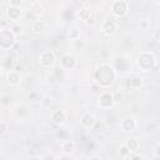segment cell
<instances>
[{
	"instance_id": "cell-3",
	"label": "cell",
	"mask_w": 160,
	"mask_h": 160,
	"mask_svg": "<svg viewBox=\"0 0 160 160\" xmlns=\"http://www.w3.org/2000/svg\"><path fill=\"white\" fill-rule=\"evenodd\" d=\"M155 65V58L151 52H141L138 56V66L142 71H150Z\"/></svg>"
},
{
	"instance_id": "cell-8",
	"label": "cell",
	"mask_w": 160,
	"mask_h": 160,
	"mask_svg": "<svg viewBox=\"0 0 160 160\" xmlns=\"http://www.w3.org/2000/svg\"><path fill=\"white\" fill-rule=\"evenodd\" d=\"M6 80H8V84L12 86H18L21 84V75L16 70H9L6 75Z\"/></svg>"
},
{
	"instance_id": "cell-2",
	"label": "cell",
	"mask_w": 160,
	"mask_h": 160,
	"mask_svg": "<svg viewBox=\"0 0 160 160\" xmlns=\"http://www.w3.org/2000/svg\"><path fill=\"white\" fill-rule=\"evenodd\" d=\"M16 35L11 29H2L0 31V48L1 50H8L10 49L14 42H15Z\"/></svg>"
},
{
	"instance_id": "cell-19",
	"label": "cell",
	"mask_w": 160,
	"mask_h": 160,
	"mask_svg": "<svg viewBox=\"0 0 160 160\" xmlns=\"http://www.w3.org/2000/svg\"><path fill=\"white\" fill-rule=\"evenodd\" d=\"M141 85H142V81H141L140 78H132V79L130 80V86H131V88H139V86H141Z\"/></svg>"
},
{
	"instance_id": "cell-25",
	"label": "cell",
	"mask_w": 160,
	"mask_h": 160,
	"mask_svg": "<svg viewBox=\"0 0 160 160\" xmlns=\"http://www.w3.org/2000/svg\"><path fill=\"white\" fill-rule=\"evenodd\" d=\"M142 29H144V30L146 29V24H145V21H142Z\"/></svg>"
},
{
	"instance_id": "cell-14",
	"label": "cell",
	"mask_w": 160,
	"mask_h": 160,
	"mask_svg": "<svg viewBox=\"0 0 160 160\" xmlns=\"http://www.w3.org/2000/svg\"><path fill=\"white\" fill-rule=\"evenodd\" d=\"M61 149L64 152H68V154H71L74 150H75V142L71 141V140H66L62 142L61 145Z\"/></svg>"
},
{
	"instance_id": "cell-22",
	"label": "cell",
	"mask_w": 160,
	"mask_h": 160,
	"mask_svg": "<svg viewBox=\"0 0 160 160\" xmlns=\"http://www.w3.org/2000/svg\"><path fill=\"white\" fill-rule=\"evenodd\" d=\"M154 38H155V40L160 41V29L155 30V32H154Z\"/></svg>"
},
{
	"instance_id": "cell-11",
	"label": "cell",
	"mask_w": 160,
	"mask_h": 160,
	"mask_svg": "<svg viewBox=\"0 0 160 160\" xmlns=\"http://www.w3.org/2000/svg\"><path fill=\"white\" fill-rule=\"evenodd\" d=\"M120 128L124 131H134V129L136 128V121L132 118H125V119L121 120Z\"/></svg>"
},
{
	"instance_id": "cell-12",
	"label": "cell",
	"mask_w": 160,
	"mask_h": 160,
	"mask_svg": "<svg viewBox=\"0 0 160 160\" xmlns=\"http://www.w3.org/2000/svg\"><path fill=\"white\" fill-rule=\"evenodd\" d=\"M51 120H52L54 122L61 125V124L65 122V120H66V115H65V112H64L62 110L56 109V110H54V111L51 112Z\"/></svg>"
},
{
	"instance_id": "cell-6",
	"label": "cell",
	"mask_w": 160,
	"mask_h": 160,
	"mask_svg": "<svg viewBox=\"0 0 160 160\" xmlns=\"http://www.w3.org/2000/svg\"><path fill=\"white\" fill-rule=\"evenodd\" d=\"M115 104V99H114V95L109 94V92H104L100 95L99 98V105L104 109H109L111 108L112 105Z\"/></svg>"
},
{
	"instance_id": "cell-7",
	"label": "cell",
	"mask_w": 160,
	"mask_h": 160,
	"mask_svg": "<svg viewBox=\"0 0 160 160\" xmlns=\"http://www.w3.org/2000/svg\"><path fill=\"white\" fill-rule=\"evenodd\" d=\"M60 64H61V68L65 69V70H71L75 68L76 65V59L71 55V54H65L61 60H60Z\"/></svg>"
},
{
	"instance_id": "cell-20",
	"label": "cell",
	"mask_w": 160,
	"mask_h": 160,
	"mask_svg": "<svg viewBox=\"0 0 160 160\" xmlns=\"http://www.w3.org/2000/svg\"><path fill=\"white\" fill-rule=\"evenodd\" d=\"M69 36H70L71 39H78V38L80 36V32L76 31V30H72L71 32H69Z\"/></svg>"
},
{
	"instance_id": "cell-13",
	"label": "cell",
	"mask_w": 160,
	"mask_h": 160,
	"mask_svg": "<svg viewBox=\"0 0 160 160\" xmlns=\"http://www.w3.org/2000/svg\"><path fill=\"white\" fill-rule=\"evenodd\" d=\"M101 30H102L105 34L111 35V34H114L115 30H116V22L112 21V20H105V21L102 22V25H101Z\"/></svg>"
},
{
	"instance_id": "cell-10",
	"label": "cell",
	"mask_w": 160,
	"mask_h": 160,
	"mask_svg": "<svg viewBox=\"0 0 160 160\" xmlns=\"http://www.w3.org/2000/svg\"><path fill=\"white\" fill-rule=\"evenodd\" d=\"M80 124H81V126L85 128V129L92 128L94 124H95V118H94V115H91V114H89V112H85V114L81 116V119H80Z\"/></svg>"
},
{
	"instance_id": "cell-1",
	"label": "cell",
	"mask_w": 160,
	"mask_h": 160,
	"mask_svg": "<svg viewBox=\"0 0 160 160\" xmlns=\"http://www.w3.org/2000/svg\"><path fill=\"white\" fill-rule=\"evenodd\" d=\"M94 78H95V81L100 86H109L114 82L116 78V72L114 68L110 66L109 64H101L96 68L94 72Z\"/></svg>"
},
{
	"instance_id": "cell-18",
	"label": "cell",
	"mask_w": 160,
	"mask_h": 160,
	"mask_svg": "<svg viewBox=\"0 0 160 160\" xmlns=\"http://www.w3.org/2000/svg\"><path fill=\"white\" fill-rule=\"evenodd\" d=\"M40 104H41V106H44V108H49V106L52 104V99H51V96H49V95H44V96L41 98V100H40Z\"/></svg>"
},
{
	"instance_id": "cell-4",
	"label": "cell",
	"mask_w": 160,
	"mask_h": 160,
	"mask_svg": "<svg viewBox=\"0 0 160 160\" xmlns=\"http://www.w3.org/2000/svg\"><path fill=\"white\" fill-rule=\"evenodd\" d=\"M128 9H129L128 2L124 1V0H116V1L112 2V6H111L112 14H114L115 16H118V18L125 16V15L128 14Z\"/></svg>"
},
{
	"instance_id": "cell-5",
	"label": "cell",
	"mask_w": 160,
	"mask_h": 160,
	"mask_svg": "<svg viewBox=\"0 0 160 160\" xmlns=\"http://www.w3.org/2000/svg\"><path fill=\"white\" fill-rule=\"evenodd\" d=\"M39 62H40V65H42L45 68L52 66L54 62H55V55H54V52L50 51V50H46V51L41 52V55L39 56Z\"/></svg>"
},
{
	"instance_id": "cell-23",
	"label": "cell",
	"mask_w": 160,
	"mask_h": 160,
	"mask_svg": "<svg viewBox=\"0 0 160 160\" xmlns=\"http://www.w3.org/2000/svg\"><path fill=\"white\" fill-rule=\"evenodd\" d=\"M154 152H155V156H156V158H160V144H159V145H156V148H155Z\"/></svg>"
},
{
	"instance_id": "cell-9",
	"label": "cell",
	"mask_w": 160,
	"mask_h": 160,
	"mask_svg": "<svg viewBox=\"0 0 160 160\" xmlns=\"http://www.w3.org/2000/svg\"><path fill=\"white\" fill-rule=\"evenodd\" d=\"M6 15L10 20L12 21H18L21 18V10L19 9V6H11L9 5V8L6 9Z\"/></svg>"
},
{
	"instance_id": "cell-16",
	"label": "cell",
	"mask_w": 160,
	"mask_h": 160,
	"mask_svg": "<svg viewBox=\"0 0 160 160\" xmlns=\"http://www.w3.org/2000/svg\"><path fill=\"white\" fill-rule=\"evenodd\" d=\"M79 18H80V20H82L84 22H88V21H90V19H91V11H90L89 9H81V10L79 11Z\"/></svg>"
},
{
	"instance_id": "cell-24",
	"label": "cell",
	"mask_w": 160,
	"mask_h": 160,
	"mask_svg": "<svg viewBox=\"0 0 160 160\" xmlns=\"http://www.w3.org/2000/svg\"><path fill=\"white\" fill-rule=\"evenodd\" d=\"M10 29H11V30L14 31V34H15V35H18V32H19V29H20V28H18L16 25H12V26H11Z\"/></svg>"
},
{
	"instance_id": "cell-26",
	"label": "cell",
	"mask_w": 160,
	"mask_h": 160,
	"mask_svg": "<svg viewBox=\"0 0 160 160\" xmlns=\"http://www.w3.org/2000/svg\"><path fill=\"white\" fill-rule=\"evenodd\" d=\"M155 1H156V2H159V4H160V0H155Z\"/></svg>"
},
{
	"instance_id": "cell-17",
	"label": "cell",
	"mask_w": 160,
	"mask_h": 160,
	"mask_svg": "<svg viewBox=\"0 0 160 160\" xmlns=\"http://www.w3.org/2000/svg\"><path fill=\"white\" fill-rule=\"evenodd\" d=\"M45 29V22L42 20H36L34 24H32V30L35 32H41L42 30Z\"/></svg>"
},
{
	"instance_id": "cell-15",
	"label": "cell",
	"mask_w": 160,
	"mask_h": 160,
	"mask_svg": "<svg viewBox=\"0 0 160 160\" xmlns=\"http://www.w3.org/2000/svg\"><path fill=\"white\" fill-rule=\"evenodd\" d=\"M131 152H134V151H138V149H139V141L136 140V139H129L125 144H124Z\"/></svg>"
},
{
	"instance_id": "cell-21",
	"label": "cell",
	"mask_w": 160,
	"mask_h": 160,
	"mask_svg": "<svg viewBox=\"0 0 160 160\" xmlns=\"http://www.w3.org/2000/svg\"><path fill=\"white\" fill-rule=\"evenodd\" d=\"M21 0H9V5L11 6H20Z\"/></svg>"
}]
</instances>
